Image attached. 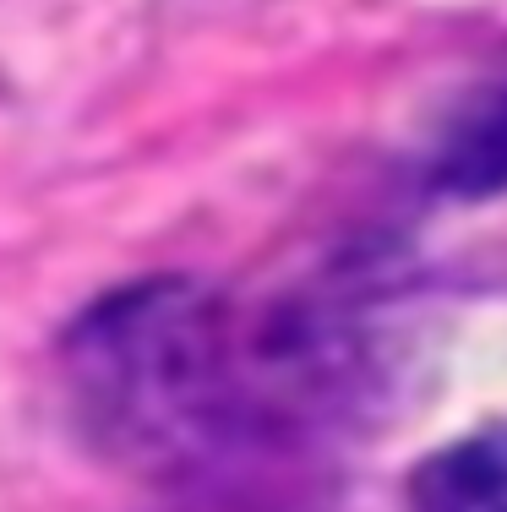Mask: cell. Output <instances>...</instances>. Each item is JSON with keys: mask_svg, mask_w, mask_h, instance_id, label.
Segmentation results:
<instances>
[{"mask_svg": "<svg viewBox=\"0 0 507 512\" xmlns=\"http://www.w3.org/2000/svg\"><path fill=\"white\" fill-rule=\"evenodd\" d=\"M431 186L464 202L507 191V71L480 82V93L453 109L431 153Z\"/></svg>", "mask_w": 507, "mask_h": 512, "instance_id": "cell-2", "label": "cell"}, {"mask_svg": "<svg viewBox=\"0 0 507 512\" xmlns=\"http://www.w3.org/2000/svg\"><path fill=\"white\" fill-rule=\"evenodd\" d=\"M344 306H246L202 278H142L77 316L66 409L99 453L159 480L229 485L306 447L366 360Z\"/></svg>", "mask_w": 507, "mask_h": 512, "instance_id": "cell-1", "label": "cell"}, {"mask_svg": "<svg viewBox=\"0 0 507 512\" xmlns=\"http://www.w3.org/2000/svg\"><path fill=\"white\" fill-rule=\"evenodd\" d=\"M415 512H507V425L448 442L420 463Z\"/></svg>", "mask_w": 507, "mask_h": 512, "instance_id": "cell-3", "label": "cell"}]
</instances>
